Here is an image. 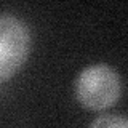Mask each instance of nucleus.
I'll list each match as a JSON object with an SVG mask.
<instances>
[{
    "instance_id": "obj_2",
    "label": "nucleus",
    "mask_w": 128,
    "mask_h": 128,
    "mask_svg": "<svg viewBox=\"0 0 128 128\" xmlns=\"http://www.w3.org/2000/svg\"><path fill=\"white\" fill-rule=\"evenodd\" d=\"M30 51L27 24L13 14H0V83L22 67Z\"/></svg>"
},
{
    "instance_id": "obj_3",
    "label": "nucleus",
    "mask_w": 128,
    "mask_h": 128,
    "mask_svg": "<svg viewBox=\"0 0 128 128\" xmlns=\"http://www.w3.org/2000/svg\"><path fill=\"white\" fill-rule=\"evenodd\" d=\"M93 128H126L128 122L122 115H101L91 122Z\"/></svg>"
},
{
    "instance_id": "obj_1",
    "label": "nucleus",
    "mask_w": 128,
    "mask_h": 128,
    "mask_svg": "<svg viewBox=\"0 0 128 128\" xmlns=\"http://www.w3.org/2000/svg\"><path fill=\"white\" fill-rule=\"evenodd\" d=\"M120 94V75L109 64L88 66L75 80V98L88 110L109 109L118 101Z\"/></svg>"
}]
</instances>
